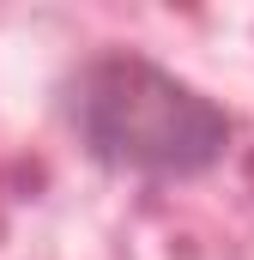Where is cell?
<instances>
[{"mask_svg":"<svg viewBox=\"0 0 254 260\" xmlns=\"http://www.w3.org/2000/svg\"><path fill=\"white\" fill-rule=\"evenodd\" d=\"M73 127L97 164L164 182L212 170L230 145V115L145 55H97L79 67Z\"/></svg>","mask_w":254,"mask_h":260,"instance_id":"1","label":"cell"}]
</instances>
